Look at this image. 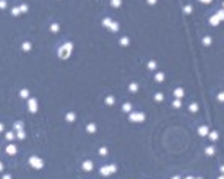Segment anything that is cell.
Masks as SVG:
<instances>
[{
    "label": "cell",
    "mask_w": 224,
    "mask_h": 179,
    "mask_svg": "<svg viewBox=\"0 0 224 179\" xmlns=\"http://www.w3.org/2000/svg\"><path fill=\"white\" fill-rule=\"evenodd\" d=\"M72 52H73V42H72V41H67V42H64V44L59 47V57L62 60L68 59L70 55H72Z\"/></svg>",
    "instance_id": "6da1fadb"
},
{
    "label": "cell",
    "mask_w": 224,
    "mask_h": 179,
    "mask_svg": "<svg viewBox=\"0 0 224 179\" xmlns=\"http://www.w3.org/2000/svg\"><path fill=\"white\" fill-rule=\"evenodd\" d=\"M28 164H29L33 169H42L44 168V159L41 156H36V155H31L28 158Z\"/></svg>",
    "instance_id": "7a4b0ae2"
},
{
    "label": "cell",
    "mask_w": 224,
    "mask_h": 179,
    "mask_svg": "<svg viewBox=\"0 0 224 179\" xmlns=\"http://www.w3.org/2000/svg\"><path fill=\"white\" fill-rule=\"evenodd\" d=\"M99 173L101 176H110V174H114L117 173V164H106V166H102V168L99 169Z\"/></svg>",
    "instance_id": "3957f363"
},
{
    "label": "cell",
    "mask_w": 224,
    "mask_h": 179,
    "mask_svg": "<svg viewBox=\"0 0 224 179\" xmlns=\"http://www.w3.org/2000/svg\"><path fill=\"white\" fill-rule=\"evenodd\" d=\"M144 119H146V114L144 112H130L128 114V120L130 122H144Z\"/></svg>",
    "instance_id": "277c9868"
},
{
    "label": "cell",
    "mask_w": 224,
    "mask_h": 179,
    "mask_svg": "<svg viewBox=\"0 0 224 179\" xmlns=\"http://www.w3.org/2000/svg\"><path fill=\"white\" fill-rule=\"evenodd\" d=\"M28 111H29L31 114L37 112V100L36 98H28Z\"/></svg>",
    "instance_id": "5b68a950"
},
{
    "label": "cell",
    "mask_w": 224,
    "mask_h": 179,
    "mask_svg": "<svg viewBox=\"0 0 224 179\" xmlns=\"http://www.w3.org/2000/svg\"><path fill=\"white\" fill-rule=\"evenodd\" d=\"M93 168H94V163H93L91 159H85V161L81 163V169L86 171V173H88V171H93Z\"/></svg>",
    "instance_id": "8992f818"
},
{
    "label": "cell",
    "mask_w": 224,
    "mask_h": 179,
    "mask_svg": "<svg viewBox=\"0 0 224 179\" xmlns=\"http://www.w3.org/2000/svg\"><path fill=\"white\" fill-rule=\"evenodd\" d=\"M5 151H7V155L13 156V155H16V153H18V148H16V145L13 143V142H11V143H8V145H7Z\"/></svg>",
    "instance_id": "52a82bcc"
},
{
    "label": "cell",
    "mask_w": 224,
    "mask_h": 179,
    "mask_svg": "<svg viewBox=\"0 0 224 179\" xmlns=\"http://www.w3.org/2000/svg\"><path fill=\"white\" fill-rule=\"evenodd\" d=\"M197 134H198L200 137H208L209 127H208V125H200L198 129H197Z\"/></svg>",
    "instance_id": "ba28073f"
},
{
    "label": "cell",
    "mask_w": 224,
    "mask_h": 179,
    "mask_svg": "<svg viewBox=\"0 0 224 179\" xmlns=\"http://www.w3.org/2000/svg\"><path fill=\"white\" fill-rule=\"evenodd\" d=\"M13 130H15V132L25 130V122H23V120H16V122H13Z\"/></svg>",
    "instance_id": "9c48e42d"
},
{
    "label": "cell",
    "mask_w": 224,
    "mask_h": 179,
    "mask_svg": "<svg viewBox=\"0 0 224 179\" xmlns=\"http://www.w3.org/2000/svg\"><path fill=\"white\" fill-rule=\"evenodd\" d=\"M174 96L177 98V100H184L185 90H184V88H175V90H174Z\"/></svg>",
    "instance_id": "30bf717a"
},
{
    "label": "cell",
    "mask_w": 224,
    "mask_h": 179,
    "mask_svg": "<svg viewBox=\"0 0 224 179\" xmlns=\"http://www.w3.org/2000/svg\"><path fill=\"white\" fill-rule=\"evenodd\" d=\"M96 130H98V125H96L94 122L86 124V132H88V134H96Z\"/></svg>",
    "instance_id": "8fae6325"
},
{
    "label": "cell",
    "mask_w": 224,
    "mask_h": 179,
    "mask_svg": "<svg viewBox=\"0 0 224 179\" xmlns=\"http://www.w3.org/2000/svg\"><path fill=\"white\" fill-rule=\"evenodd\" d=\"M164 80H166V75L162 73V72H156L154 73V81L156 83H162Z\"/></svg>",
    "instance_id": "7c38bea8"
},
{
    "label": "cell",
    "mask_w": 224,
    "mask_h": 179,
    "mask_svg": "<svg viewBox=\"0 0 224 179\" xmlns=\"http://www.w3.org/2000/svg\"><path fill=\"white\" fill-rule=\"evenodd\" d=\"M5 139L8 140L10 143H11V142H15V140H16V132H15V130H10V132H7V134H5Z\"/></svg>",
    "instance_id": "4fadbf2b"
},
{
    "label": "cell",
    "mask_w": 224,
    "mask_h": 179,
    "mask_svg": "<svg viewBox=\"0 0 224 179\" xmlns=\"http://www.w3.org/2000/svg\"><path fill=\"white\" fill-rule=\"evenodd\" d=\"M208 137H209V142H218V139H219L218 130H209Z\"/></svg>",
    "instance_id": "5bb4252c"
},
{
    "label": "cell",
    "mask_w": 224,
    "mask_h": 179,
    "mask_svg": "<svg viewBox=\"0 0 224 179\" xmlns=\"http://www.w3.org/2000/svg\"><path fill=\"white\" fill-rule=\"evenodd\" d=\"M214 153H216V148H214L213 145H208V147L205 148V155H206V156H214Z\"/></svg>",
    "instance_id": "9a60e30c"
},
{
    "label": "cell",
    "mask_w": 224,
    "mask_h": 179,
    "mask_svg": "<svg viewBox=\"0 0 224 179\" xmlns=\"http://www.w3.org/2000/svg\"><path fill=\"white\" fill-rule=\"evenodd\" d=\"M201 42H203V46H205V47H209V46L213 44V38H211V36H203Z\"/></svg>",
    "instance_id": "2e32d148"
},
{
    "label": "cell",
    "mask_w": 224,
    "mask_h": 179,
    "mask_svg": "<svg viewBox=\"0 0 224 179\" xmlns=\"http://www.w3.org/2000/svg\"><path fill=\"white\" fill-rule=\"evenodd\" d=\"M138 90H140V86H138L136 81H132V83L128 85V91H130V93H138Z\"/></svg>",
    "instance_id": "e0dca14e"
},
{
    "label": "cell",
    "mask_w": 224,
    "mask_h": 179,
    "mask_svg": "<svg viewBox=\"0 0 224 179\" xmlns=\"http://www.w3.org/2000/svg\"><path fill=\"white\" fill-rule=\"evenodd\" d=\"M122 111H124V112H127V114H130V112L133 111L132 103H124V104H122Z\"/></svg>",
    "instance_id": "ac0fdd59"
},
{
    "label": "cell",
    "mask_w": 224,
    "mask_h": 179,
    "mask_svg": "<svg viewBox=\"0 0 224 179\" xmlns=\"http://www.w3.org/2000/svg\"><path fill=\"white\" fill-rule=\"evenodd\" d=\"M208 21H209V25H211V26H219V25H221V21L218 20V16H216V15H211Z\"/></svg>",
    "instance_id": "d6986e66"
},
{
    "label": "cell",
    "mask_w": 224,
    "mask_h": 179,
    "mask_svg": "<svg viewBox=\"0 0 224 179\" xmlns=\"http://www.w3.org/2000/svg\"><path fill=\"white\" fill-rule=\"evenodd\" d=\"M104 103H106L107 106H114V104H115V96H112V95L106 96V98H104Z\"/></svg>",
    "instance_id": "ffe728a7"
},
{
    "label": "cell",
    "mask_w": 224,
    "mask_h": 179,
    "mask_svg": "<svg viewBox=\"0 0 224 179\" xmlns=\"http://www.w3.org/2000/svg\"><path fill=\"white\" fill-rule=\"evenodd\" d=\"M21 49H23V52H29V50L33 49V44H31L29 41H25V42L21 44Z\"/></svg>",
    "instance_id": "44dd1931"
},
{
    "label": "cell",
    "mask_w": 224,
    "mask_h": 179,
    "mask_svg": "<svg viewBox=\"0 0 224 179\" xmlns=\"http://www.w3.org/2000/svg\"><path fill=\"white\" fill-rule=\"evenodd\" d=\"M75 119H76V114H75V112H67V114H65V120L70 122V124L75 122Z\"/></svg>",
    "instance_id": "7402d4cb"
},
{
    "label": "cell",
    "mask_w": 224,
    "mask_h": 179,
    "mask_svg": "<svg viewBox=\"0 0 224 179\" xmlns=\"http://www.w3.org/2000/svg\"><path fill=\"white\" fill-rule=\"evenodd\" d=\"M119 44L122 46V47H127V46H130V38H127V36L120 38V39H119Z\"/></svg>",
    "instance_id": "603a6c76"
},
{
    "label": "cell",
    "mask_w": 224,
    "mask_h": 179,
    "mask_svg": "<svg viewBox=\"0 0 224 179\" xmlns=\"http://www.w3.org/2000/svg\"><path fill=\"white\" fill-rule=\"evenodd\" d=\"M107 30H109V31H112V33H117V31L120 30V25L117 23V21H112V25H110L109 28H107Z\"/></svg>",
    "instance_id": "cb8c5ba5"
},
{
    "label": "cell",
    "mask_w": 224,
    "mask_h": 179,
    "mask_svg": "<svg viewBox=\"0 0 224 179\" xmlns=\"http://www.w3.org/2000/svg\"><path fill=\"white\" fill-rule=\"evenodd\" d=\"M189 111L190 112H198L200 111V106H198V103H190V106H189Z\"/></svg>",
    "instance_id": "d4e9b609"
},
{
    "label": "cell",
    "mask_w": 224,
    "mask_h": 179,
    "mask_svg": "<svg viewBox=\"0 0 224 179\" xmlns=\"http://www.w3.org/2000/svg\"><path fill=\"white\" fill-rule=\"evenodd\" d=\"M153 98H154V101H156V103H162V101H164V95H162L161 91L154 93V96H153Z\"/></svg>",
    "instance_id": "484cf974"
},
{
    "label": "cell",
    "mask_w": 224,
    "mask_h": 179,
    "mask_svg": "<svg viewBox=\"0 0 224 179\" xmlns=\"http://www.w3.org/2000/svg\"><path fill=\"white\" fill-rule=\"evenodd\" d=\"M98 155H99V156H107V155H109V148H107V147H101V148L98 150Z\"/></svg>",
    "instance_id": "4316f807"
},
{
    "label": "cell",
    "mask_w": 224,
    "mask_h": 179,
    "mask_svg": "<svg viewBox=\"0 0 224 179\" xmlns=\"http://www.w3.org/2000/svg\"><path fill=\"white\" fill-rule=\"evenodd\" d=\"M20 98H23V100H28V98H29V90H26V88L20 90Z\"/></svg>",
    "instance_id": "83f0119b"
},
{
    "label": "cell",
    "mask_w": 224,
    "mask_h": 179,
    "mask_svg": "<svg viewBox=\"0 0 224 179\" xmlns=\"http://www.w3.org/2000/svg\"><path fill=\"white\" fill-rule=\"evenodd\" d=\"M112 18H109V16H106V18H102V26H104V28H109L110 25H112Z\"/></svg>",
    "instance_id": "f1b7e54d"
},
{
    "label": "cell",
    "mask_w": 224,
    "mask_h": 179,
    "mask_svg": "<svg viewBox=\"0 0 224 179\" xmlns=\"http://www.w3.org/2000/svg\"><path fill=\"white\" fill-rule=\"evenodd\" d=\"M172 108H174V109H180V108H182V100H177V98H175V100L172 101Z\"/></svg>",
    "instance_id": "f546056e"
},
{
    "label": "cell",
    "mask_w": 224,
    "mask_h": 179,
    "mask_svg": "<svg viewBox=\"0 0 224 179\" xmlns=\"http://www.w3.org/2000/svg\"><path fill=\"white\" fill-rule=\"evenodd\" d=\"M146 67H148L149 70H156V69H158V62H156V60H149Z\"/></svg>",
    "instance_id": "4dcf8cb0"
},
{
    "label": "cell",
    "mask_w": 224,
    "mask_h": 179,
    "mask_svg": "<svg viewBox=\"0 0 224 179\" xmlns=\"http://www.w3.org/2000/svg\"><path fill=\"white\" fill-rule=\"evenodd\" d=\"M110 7H114V8H120V7H122V0H110Z\"/></svg>",
    "instance_id": "1f68e13d"
},
{
    "label": "cell",
    "mask_w": 224,
    "mask_h": 179,
    "mask_svg": "<svg viewBox=\"0 0 224 179\" xmlns=\"http://www.w3.org/2000/svg\"><path fill=\"white\" fill-rule=\"evenodd\" d=\"M214 15L218 16V20L221 21V23H223V21H224V10H223V8H221V10H218V11H216V13H214Z\"/></svg>",
    "instance_id": "d6a6232c"
},
{
    "label": "cell",
    "mask_w": 224,
    "mask_h": 179,
    "mask_svg": "<svg viewBox=\"0 0 224 179\" xmlns=\"http://www.w3.org/2000/svg\"><path fill=\"white\" fill-rule=\"evenodd\" d=\"M50 31H52V33H59V31H60V25H59V23H52V25H50Z\"/></svg>",
    "instance_id": "836d02e7"
},
{
    "label": "cell",
    "mask_w": 224,
    "mask_h": 179,
    "mask_svg": "<svg viewBox=\"0 0 224 179\" xmlns=\"http://www.w3.org/2000/svg\"><path fill=\"white\" fill-rule=\"evenodd\" d=\"M16 139H18V140H25V139H26L25 130H20V132H16Z\"/></svg>",
    "instance_id": "e575fe53"
},
{
    "label": "cell",
    "mask_w": 224,
    "mask_h": 179,
    "mask_svg": "<svg viewBox=\"0 0 224 179\" xmlns=\"http://www.w3.org/2000/svg\"><path fill=\"white\" fill-rule=\"evenodd\" d=\"M192 11H193V7H192V5H185L184 7V13H185V15H190Z\"/></svg>",
    "instance_id": "d590c367"
},
{
    "label": "cell",
    "mask_w": 224,
    "mask_h": 179,
    "mask_svg": "<svg viewBox=\"0 0 224 179\" xmlns=\"http://www.w3.org/2000/svg\"><path fill=\"white\" fill-rule=\"evenodd\" d=\"M28 10H29V7L26 5V3H21V5H20V11H21V13H28Z\"/></svg>",
    "instance_id": "8d00e7d4"
},
{
    "label": "cell",
    "mask_w": 224,
    "mask_h": 179,
    "mask_svg": "<svg viewBox=\"0 0 224 179\" xmlns=\"http://www.w3.org/2000/svg\"><path fill=\"white\" fill-rule=\"evenodd\" d=\"M216 100H218V103H224V91H219L218 96H216Z\"/></svg>",
    "instance_id": "74e56055"
},
{
    "label": "cell",
    "mask_w": 224,
    "mask_h": 179,
    "mask_svg": "<svg viewBox=\"0 0 224 179\" xmlns=\"http://www.w3.org/2000/svg\"><path fill=\"white\" fill-rule=\"evenodd\" d=\"M21 11H20V7H15V8H11V15L13 16H18Z\"/></svg>",
    "instance_id": "f35d334b"
},
{
    "label": "cell",
    "mask_w": 224,
    "mask_h": 179,
    "mask_svg": "<svg viewBox=\"0 0 224 179\" xmlns=\"http://www.w3.org/2000/svg\"><path fill=\"white\" fill-rule=\"evenodd\" d=\"M7 8V2L5 0H0V10H5Z\"/></svg>",
    "instance_id": "ab89813d"
},
{
    "label": "cell",
    "mask_w": 224,
    "mask_h": 179,
    "mask_svg": "<svg viewBox=\"0 0 224 179\" xmlns=\"http://www.w3.org/2000/svg\"><path fill=\"white\" fill-rule=\"evenodd\" d=\"M200 3H203V5H209V3H213V0H198Z\"/></svg>",
    "instance_id": "60d3db41"
},
{
    "label": "cell",
    "mask_w": 224,
    "mask_h": 179,
    "mask_svg": "<svg viewBox=\"0 0 224 179\" xmlns=\"http://www.w3.org/2000/svg\"><path fill=\"white\" fill-rule=\"evenodd\" d=\"M148 2V5H156L158 3V0H146Z\"/></svg>",
    "instance_id": "b9f144b4"
},
{
    "label": "cell",
    "mask_w": 224,
    "mask_h": 179,
    "mask_svg": "<svg viewBox=\"0 0 224 179\" xmlns=\"http://www.w3.org/2000/svg\"><path fill=\"white\" fill-rule=\"evenodd\" d=\"M2 179H13V176H11V174H3Z\"/></svg>",
    "instance_id": "7bdbcfd3"
},
{
    "label": "cell",
    "mask_w": 224,
    "mask_h": 179,
    "mask_svg": "<svg viewBox=\"0 0 224 179\" xmlns=\"http://www.w3.org/2000/svg\"><path fill=\"white\" fill-rule=\"evenodd\" d=\"M219 173L224 174V164H221V166H219Z\"/></svg>",
    "instance_id": "ee69618b"
},
{
    "label": "cell",
    "mask_w": 224,
    "mask_h": 179,
    "mask_svg": "<svg viewBox=\"0 0 224 179\" xmlns=\"http://www.w3.org/2000/svg\"><path fill=\"white\" fill-rule=\"evenodd\" d=\"M3 130H5V125H3V124H2V122H0V134H2Z\"/></svg>",
    "instance_id": "f6af8a7d"
},
{
    "label": "cell",
    "mask_w": 224,
    "mask_h": 179,
    "mask_svg": "<svg viewBox=\"0 0 224 179\" xmlns=\"http://www.w3.org/2000/svg\"><path fill=\"white\" fill-rule=\"evenodd\" d=\"M171 179H182V178H180L179 174H175V176H172V178H171Z\"/></svg>",
    "instance_id": "bcb514c9"
},
{
    "label": "cell",
    "mask_w": 224,
    "mask_h": 179,
    "mask_svg": "<svg viewBox=\"0 0 224 179\" xmlns=\"http://www.w3.org/2000/svg\"><path fill=\"white\" fill-rule=\"evenodd\" d=\"M2 171H3V163L0 161V173H2Z\"/></svg>",
    "instance_id": "7dc6e473"
},
{
    "label": "cell",
    "mask_w": 224,
    "mask_h": 179,
    "mask_svg": "<svg viewBox=\"0 0 224 179\" xmlns=\"http://www.w3.org/2000/svg\"><path fill=\"white\" fill-rule=\"evenodd\" d=\"M184 179H195V178H193V176H185Z\"/></svg>",
    "instance_id": "c3c4849f"
},
{
    "label": "cell",
    "mask_w": 224,
    "mask_h": 179,
    "mask_svg": "<svg viewBox=\"0 0 224 179\" xmlns=\"http://www.w3.org/2000/svg\"><path fill=\"white\" fill-rule=\"evenodd\" d=\"M218 179H224V174H219V176H218Z\"/></svg>",
    "instance_id": "681fc988"
},
{
    "label": "cell",
    "mask_w": 224,
    "mask_h": 179,
    "mask_svg": "<svg viewBox=\"0 0 224 179\" xmlns=\"http://www.w3.org/2000/svg\"><path fill=\"white\" fill-rule=\"evenodd\" d=\"M223 10H224V0H223Z\"/></svg>",
    "instance_id": "f907efd6"
},
{
    "label": "cell",
    "mask_w": 224,
    "mask_h": 179,
    "mask_svg": "<svg viewBox=\"0 0 224 179\" xmlns=\"http://www.w3.org/2000/svg\"><path fill=\"white\" fill-rule=\"evenodd\" d=\"M195 179H203V178H195Z\"/></svg>",
    "instance_id": "816d5d0a"
}]
</instances>
